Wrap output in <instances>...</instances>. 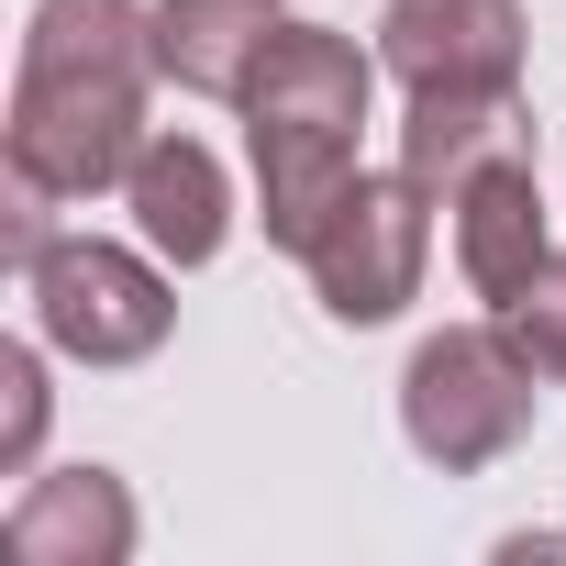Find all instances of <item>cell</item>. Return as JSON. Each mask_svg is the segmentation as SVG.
I'll list each match as a JSON object with an SVG mask.
<instances>
[{"label": "cell", "mask_w": 566, "mask_h": 566, "mask_svg": "<svg viewBox=\"0 0 566 566\" xmlns=\"http://www.w3.org/2000/svg\"><path fill=\"white\" fill-rule=\"evenodd\" d=\"M34 444H45V356L0 345V478H23Z\"/></svg>", "instance_id": "13"}, {"label": "cell", "mask_w": 566, "mask_h": 566, "mask_svg": "<svg viewBox=\"0 0 566 566\" xmlns=\"http://www.w3.org/2000/svg\"><path fill=\"white\" fill-rule=\"evenodd\" d=\"M156 12L134 0H45L12 67V189L34 200H101L145 156V90H156Z\"/></svg>", "instance_id": "1"}, {"label": "cell", "mask_w": 566, "mask_h": 566, "mask_svg": "<svg viewBox=\"0 0 566 566\" xmlns=\"http://www.w3.org/2000/svg\"><path fill=\"white\" fill-rule=\"evenodd\" d=\"M277 34H290L277 0H156V67L189 101H244V78L266 67Z\"/></svg>", "instance_id": "10"}, {"label": "cell", "mask_w": 566, "mask_h": 566, "mask_svg": "<svg viewBox=\"0 0 566 566\" xmlns=\"http://www.w3.org/2000/svg\"><path fill=\"white\" fill-rule=\"evenodd\" d=\"M378 67L400 90H522V0H389Z\"/></svg>", "instance_id": "6"}, {"label": "cell", "mask_w": 566, "mask_h": 566, "mask_svg": "<svg viewBox=\"0 0 566 566\" xmlns=\"http://www.w3.org/2000/svg\"><path fill=\"white\" fill-rule=\"evenodd\" d=\"M422 255H433V189L411 178V167H356L345 178V200L301 233V266H312V290H323V312L334 323H400L411 301H422Z\"/></svg>", "instance_id": "5"}, {"label": "cell", "mask_w": 566, "mask_h": 566, "mask_svg": "<svg viewBox=\"0 0 566 566\" xmlns=\"http://www.w3.org/2000/svg\"><path fill=\"white\" fill-rule=\"evenodd\" d=\"M123 211L167 266H211L233 244V189H222V156L200 134H145V156L123 178Z\"/></svg>", "instance_id": "8"}, {"label": "cell", "mask_w": 566, "mask_h": 566, "mask_svg": "<svg viewBox=\"0 0 566 566\" xmlns=\"http://www.w3.org/2000/svg\"><path fill=\"white\" fill-rule=\"evenodd\" d=\"M444 211H455V277H467L489 312H511V301L533 290V266L555 255V244H544V189H533V156H500V167L455 178V189H444Z\"/></svg>", "instance_id": "7"}, {"label": "cell", "mask_w": 566, "mask_h": 566, "mask_svg": "<svg viewBox=\"0 0 566 566\" xmlns=\"http://www.w3.org/2000/svg\"><path fill=\"white\" fill-rule=\"evenodd\" d=\"M400 433L422 467L444 478H478L500 467L522 433H533V356L500 334V323H444L411 345L400 367Z\"/></svg>", "instance_id": "3"}, {"label": "cell", "mask_w": 566, "mask_h": 566, "mask_svg": "<svg viewBox=\"0 0 566 566\" xmlns=\"http://www.w3.org/2000/svg\"><path fill=\"white\" fill-rule=\"evenodd\" d=\"M23 301H34V334L78 367H145L178 323L167 266L112 244V233H45L23 255Z\"/></svg>", "instance_id": "4"}, {"label": "cell", "mask_w": 566, "mask_h": 566, "mask_svg": "<svg viewBox=\"0 0 566 566\" xmlns=\"http://www.w3.org/2000/svg\"><path fill=\"white\" fill-rule=\"evenodd\" d=\"M378 101V56H356V34L334 23H290L266 45V67L244 78V156H255V200H266V244H290L345 200L356 178V134Z\"/></svg>", "instance_id": "2"}, {"label": "cell", "mask_w": 566, "mask_h": 566, "mask_svg": "<svg viewBox=\"0 0 566 566\" xmlns=\"http://www.w3.org/2000/svg\"><path fill=\"white\" fill-rule=\"evenodd\" d=\"M500 334L533 356V378H555V389H566V255H544V266H533V290L500 312Z\"/></svg>", "instance_id": "12"}, {"label": "cell", "mask_w": 566, "mask_h": 566, "mask_svg": "<svg viewBox=\"0 0 566 566\" xmlns=\"http://www.w3.org/2000/svg\"><path fill=\"white\" fill-rule=\"evenodd\" d=\"M0 544H12V566H123L134 555V489L112 467H56L12 500Z\"/></svg>", "instance_id": "9"}, {"label": "cell", "mask_w": 566, "mask_h": 566, "mask_svg": "<svg viewBox=\"0 0 566 566\" xmlns=\"http://www.w3.org/2000/svg\"><path fill=\"white\" fill-rule=\"evenodd\" d=\"M500 156H533V123H522V90H411L400 112V167L444 200L455 178L500 167Z\"/></svg>", "instance_id": "11"}]
</instances>
